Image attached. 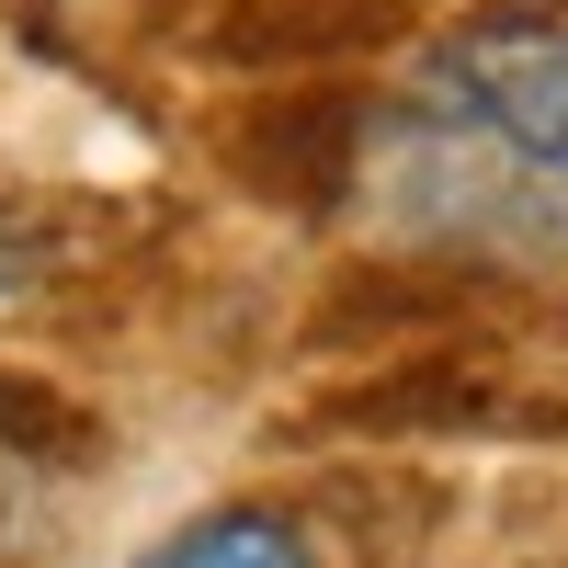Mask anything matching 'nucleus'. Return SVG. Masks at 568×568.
I'll list each match as a JSON object with an SVG mask.
<instances>
[{"label": "nucleus", "instance_id": "4", "mask_svg": "<svg viewBox=\"0 0 568 568\" xmlns=\"http://www.w3.org/2000/svg\"><path fill=\"white\" fill-rule=\"evenodd\" d=\"M12 489H23V466H12V455H0V511H12Z\"/></svg>", "mask_w": 568, "mask_h": 568}, {"label": "nucleus", "instance_id": "2", "mask_svg": "<svg viewBox=\"0 0 568 568\" xmlns=\"http://www.w3.org/2000/svg\"><path fill=\"white\" fill-rule=\"evenodd\" d=\"M136 568H318V546L284 524V511L227 500V511H194V524H171Z\"/></svg>", "mask_w": 568, "mask_h": 568}, {"label": "nucleus", "instance_id": "1", "mask_svg": "<svg viewBox=\"0 0 568 568\" xmlns=\"http://www.w3.org/2000/svg\"><path fill=\"white\" fill-rule=\"evenodd\" d=\"M364 194L398 240L557 262L568 251V12L455 23L364 149Z\"/></svg>", "mask_w": 568, "mask_h": 568}, {"label": "nucleus", "instance_id": "3", "mask_svg": "<svg viewBox=\"0 0 568 568\" xmlns=\"http://www.w3.org/2000/svg\"><path fill=\"white\" fill-rule=\"evenodd\" d=\"M23 284H34V240L0 216V296H23Z\"/></svg>", "mask_w": 568, "mask_h": 568}]
</instances>
